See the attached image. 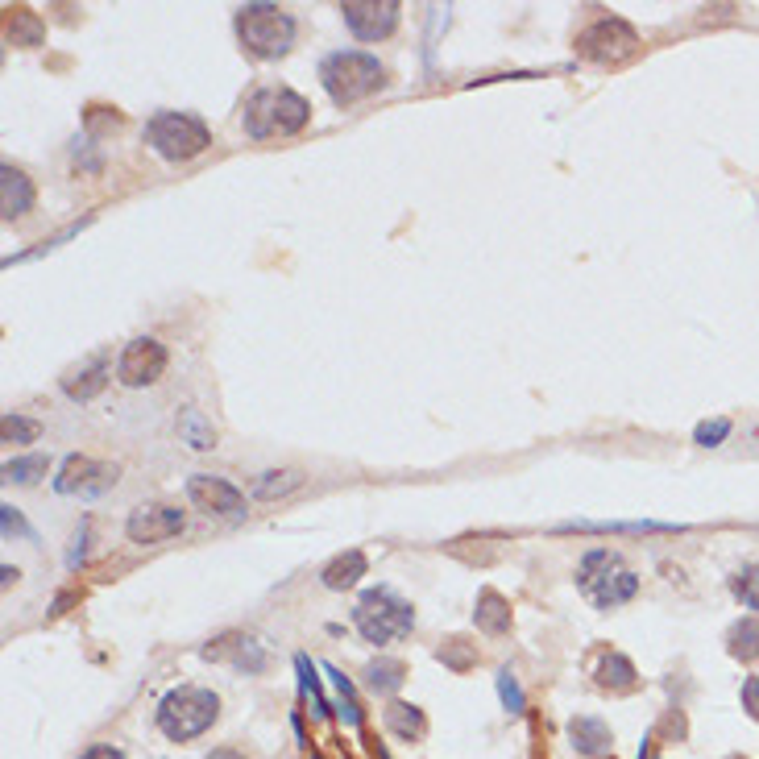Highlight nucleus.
<instances>
[{
    "mask_svg": "<svg viewBox=\"0 0 759 759\" xmlns=\"http://www.w3.org/2000/svg\"><path fill=\"white\" fill-rule=\"evenodd\" d=\"M312 117L307 100L291 88H258L249 100H245V112H241V125L253 142H266V137H287V133H299Z\"/></svg>",
    "mask_w": 759,
    "mask_h": 759,
    "instance_id": "nucleus-1",
    "label": "nucleus"
},
{
    "mask_svg": "<svg viewBox=\"0 0 759 759\" xmlns=\"http://www.w3.org/2000/svg\"><path fill=\"white\" fill-rule=\"evenodd\" d=\"M320 83L332 96V104H357L361 96L378 92L386 83V67L365 50H332L320 63Z\"/></svg>",
    "mask_w": 759,
    "mask_h": 759,
    "instance_id": "nucleus-2",
    "label": "nucleus"
},
{
    "mask_svg": "<svg viewBox=\"0 0 759 759\" xmlns=\"http://www.w3.org/2000/svg\"><path fill=\"white\" fill-rule=\"evenodd\" d=\"M353 623H357V631H361L365 643H378V648H382V643H395V639L411 635L415 614H411V606L395 594V589L378 585V589H365V594L357 598Z\"/></svg>",
    "mask_w": 759,
    "mask_h": 759,
    "instance_id": "nucleus-3",
    "label": "nucleus"
},
{
    "mask_svg": "<svg viewBox=\"0 0 759 759\" xmlns=\"http://www.w3.org/2000/svg\"><path fill=\"white\" fill-rule=\"evenodd\" d=\"M577 585L585 589V598L594 602L598 610H614V606H623V602L635 598L639 577L631 569H623V560H618L614 552L594 548V552H585V560H581Z\"/></svg>",
    "mask_w": 759,
    "mask_h": 759,
    "instance_id": "nucleus-4",
    "label": "nucleus"
},
{
    "mask_svg": "<svg viewBox=\"0 0 759 759\" xmlns=\"http://www.w3.org/2000/svg\"><path fill=\"white\" fill-rule=\"evenodd\" d=\"M146 142L166 162H187L212 146V129L195 112H154L146 121Z\"/></svg>",
    "mask_w": 759,
    "mask_h": 759,
    "instance_id": "nucleus-5",
    "label": "nucleus"
},
{
    "mask_svg": "<svg viewBox=\"0 0 759 759\" xmlns=\"http://www.w3.org/2000/svg\"><path fill=\"white\" fill-rule=\"evenodd\" d=\"M237 38L253 59H278V54H287L295 42V21L278 5H241Z\"/></svg>",
    "mask_w": 759,
    "mask_h": 759,
    "instance_id": "nucleus-6",
    "label": "nucleus"
},
{
    "mask_svg": "<svg viewBox=\"0 0 759 759\" xmlns=\"http://www.w3.org/2000/svg\"><path fill=\"white\" fill-rule=\"evenodd\" d=\"M216 693L208 689H171L162 697V706H158V726H162V735L166 739H175V743H187L195 735H204V730L216 722Z\"/></svg>",
    "mask_w": 759,
    "mask_h": 759,
    "instance_id": "nucleus-7",
    "label": "nucleus"
},
{
    "mask_svg": "<svg viewBox=\"0 0 759 759\" xmlns=\"http://www.w3.org/2000/svg\"><path fill=\"white\" fill-rule=\"evenodd\" d=\"M187 498L195 511H204V515H245V494L233 486V482H224V477H212V473H195L187 477Z\"/></svg>",
    "mask_w": 759,
    "mask_h": 759,
    "instance_id": "nucleus-8",
    "label": "nucleus"
},
{
    "mask_svg": "<svg viewBox=\"0 0 759 759\" xmlns=\"http://www.w3.org/2000/svg\"><path fill=\"white\" fill-rule=\"evenodd\" d=\"M341 17H345V25L353 30V38L378 42V38H386V34H395L399 5H395V0H349V5H341Z\"/></svg>",
    "mask_w": 759,
    "mask_h": 759,
    "instance_id": "nucleus-9",
    "label": "nucleus"
},
{
    "mask_svg": "<svg viewBox=\"0 0 759 759\" xmlns=\"http://www.w3.org/2000/svg\"><path fill=\"white\" fill-rule=\"evenodd\" d=\"M166 370V349L154 341V336H137V341L125 345L121 361H117V378L125 386H150L158 382Z\"/></svg>",
    "mask_w": 759,
    "mask_h": 759,
    "instance_id": "nucleus-10",
    "label": "nucleus"
},
{
    "mask_svg": "<svg viewBox=\"0 0 759 759\" xmlns=\"http://www.w3.org/2000/svg\"><path fill=\"white\" fill-rule=\"evenodd\" d=\"M183 531V511L175 506H137L125 523V536L133 544H162Z\"/></svg>",
    "mask_w": 759,
    "mask_h": 759,
    "instance_id": "nucleus-11",
    "label": "nucleus"
},
{
    "mask_svg": "<svg viewBox=\"0 0 759 759\" xmlns=\"http://www.w3.org/2000/svg\"><path fill=\"white\" fill-rule=\"evenodd\" d=\"M112 482H117V469L112 465H96L88 457H67L63 461V473L54 477V490L59 494H83V498H92V494H104Z\"/></svg>",
    "mask_w": 759,
    "mask_h": 759,
    "instance_id": "nucleus-12",
    "label": "nucleus"
},
{
    "mask_svg": "<svg viewBox=\"0 0 759 759\" xmlns=\"http://www.w3.org/2000/svg\"><path fill=\"white\" fill-rule=\"evenodd\" d=\"M581 54L585 59H623V54H631L635 50V30L627 21H618V17H610V21H598V25H589V30L581 34Z\"/></svg>",
    "mask_w": 759,
    "mask_h": 759,
    "instance_id": "nucleus-13",
    "label": "nucleus"
},
{
    "mask_svg": "<svg viewBox=\"0 0 759 759\" xmlns=\"http://www.w3.org/2000/svg\"><path fill=\"white\" fill-rule=\"evenodd\" d=\"M104 386H108V353H96V357L83 361L79 370H71L63 378V395L75 399V403H88V399L100 395Z\"/></svg>",
    "mask_w": 759,
    "mask_h": 759,
    "instance_id": "nucleus-14",
    "label": "nucleus"
},
{
    "mask_svg": "<svg viewBox=\"0 0 759 759\" xmlns=\"http://www.w3.org/2000/svg\"><path fill=\"white\" fill-rule=\"evenodd\" d=\"M34 208V183L25 179L17 166H5L0 171V212H5V220H17Z\"/></svg>",
    "mask_w": 759,
    "mask_h": 759,
    "instance_id": "nucleus-15",
    "label": "nucleus"
},
{
    "mask_svg": "<svg viewBox=\"0 0 759 759\" xmlns=\"http://www.w3.org/2000/svg\"><path fill=\"white\" fill-rule=\"evenodd\" d=\"M361 577H365V552H357V548H349V552H341L336 560H328L324 573H320V581H324L328 589H349V585H357Z\"/></svg>",
    "mask_w": 759,
    "mask_h": 759,
    "instance_id": "nucleus-16",
    "label": "nucleus"
},
{
    "mask_svg": "<svg viewBox=\"0 0 759 759\" xmlns=\"http://www.w3.org/2000/svg\"><path fill=\"white\" fill-rule=\"evenodd\" d=\"M560 531H618V536H643V531H685V527H677V523H656V519H635V523L598 519V523H560Z\"/></svg>",
    "mask_w": 759,
    "mask_h": 759,
    "instance_id": "nucleus-17",
    "label": "nucleus"
},
{
    "mask_svg": "<svg viewBox=\"0 0 759 759\" xmlns=\"http://www.w3.org/2000/svg\"><path fill=\"white\" fill-rule=\"evenodd\" d=\"M179 436L195 448V453H208V448H216V432H212V424L208 419L195 411V407H187L183 415H179Z\"/></svg>",
    "mask_w": 759,
    "mask_h": 759,
    "instance_id": "nucleus-18",
    "label": "nucleus"
},
{
    "mask_svg": "<svg viewBox=\"0 0 759 759\" xmlns=\"http://www.w3.org/2000/svg\"><path fill=\"white\" fill-rule=\"evenodd\" d=\"M569 730H573V739H577V747H581L585 755H598V751H606V743H610V730H606L598 718H577Z\"/></svg>",
    "mask_w": 759,
    "mask_h": 759,
    "instance_id": "nucleus-19",
    "label": "nucleus"
},
{
    "mask_svg": "<svg viewBox=\"0 0 759 759\" xmlns=\"http://www.w3.org/2000/svg\"><path fill=\"white\" fill-rule=\"evenodd\" d=\"M299 486H303V477L295 469H270V473H262V482L253 486V494L258 498H283V494H291Z\"/></svg>",
    "mask_w": 759,
    "mask_h": 759,
    "instance_id": "nucleus-20",
    "label": "nucleus"
},
{
    "mask_svg": "<svg viewBox=\"0 0 759 759\" xmlns=\"http://www.w3.org/2000/svg\"><path fill=\"white\" fill-rule=\"evenodd\" d=\"M46 469H50V461L42 453H30V457H13L5 465V477H9V482H17V486H34Z\"/></svg>",
    "mask_w": 759,
    "mask_h": 759,
    "instance_id": "nucleus-21",
    "label": "nucleus"
},
{
    "mask_svg": "<svg viewBox=\"0 0 759 759\" xmlns=\"http://www.w3.org/2000/svg\"><path fill=\"white\" fill-rule=\"evenodd\" d=\"M365 677H370V689H374V693H390V689L403 685V664H399V660H378V664L365 668Z\"/></svg>",
    "mask_w": 759,
    "mask_h": 759,
    "instance_id": "nucleus-22",
    "label": "nucleus"
},
{
    "mask_svg": "<svg viewBox=\"0 0 759 759\" xmlns=\"http://www.w3.org/2000/svg\"><path fill=\"white\" fill-rule=\"evenodd\" d=\"M730 589H735V598L759 614V565H743L735 573V581H730Z\"/></svg>",
    "mask_w": 759,
    "mask_h": 759,
    "instance_id": "nucleus-23",
    "label": "nucleus"
},
{
    "mask_svg": "<svg viewBox=\"0 0 759 759\" xmlns=\"http://www.w3.org/2000/svg\"><path fill=\"white\" fill-rule=\"evenodd\" d=\"M730 652L751 660L759 656V623L755 618H743V623H735V631H730Z\"/></svg>",
    "mask_w": 759,
    "mask_h": 759,
    "instance_id": "nucleus-24",
    "label": "nucleus"
},
{
    "mask_svg": "<svg viewBox=\"0 0 759 759\" xmlns=\"http://www.w3.org/2000/svg\"><path fill=\"white\" fill-rule=\"evenodd\" d=\"M477 606H482V610H477V623H482L486 631H506V623H511V614H506V606H502V598L498 594H490V589H486V594H482V602H477Z\"/></svg>",
    "mask_w": 759,
    "mask_h": 759,
    "instance_id": "nucleus-25",
    "label": "nucleus"
},
{
    "mask_svg": "<svg viewBox=\"0 0 759 759\" xmlns=\"http://www.w3.org/2000/svg\"><path fill=\"white\" fill-rule=\"evenodd\" d=\"M38 432H42V428L34 424V419H25V415H17V411L5 415V440H9V444H34Z\"/></svg>",
    "mask_w": 759,
    "mask_h": 759,
    "instance_id": "nucleus-26",
    "label": "nucleus"
},
{
    "mask_svg": "<svg viewBox=\"0 0 759 759\" xmlns=\"http://www.w3.org/2000/svg\"><path fill=\"white\" fill-rule=\"evenodd\" d=\"M386 722L395 726L403 739H411V735H419V730H424V718L415 714V706H390V710H386Z\"/></svg>",
    "mask_w": 759,
    "mask_h": 759,
    "instance_id": "nucleus-27",
    "label": "nucleus"
},
{
    "mask_svg": "<svg viewBox=\"0 0 759 759\" xmlns=\"http://www.w3.org/2000/svg\"><path fill=\"white\" fill-rule=\"evenodd\" d=\"M726 436H730V419H706V424H697V432H693V440L701 448H718Z\"/></svg>",
    "mask_w": 759,
    "mask_h": 759,
    "instance_id": "nucleus-28",
    "label": "nucleus"
},
{
    "mask_svg": "<svg viewBox=\"0 0 759 759\" xmlns=\"http://www.w3.org/2000/svg\"><path fill=\"white\" fill-rule=\"evenodd\" d=\"M602 681H606V685H631V681H635V668H631L623 656H610V660L602 664Z\"/></svg>",
    "mask_w": 759,
    "mask_h": 759,
    "instance_id": "nucleus-29",
    "label": "nucleus"
},
{
    "mask_svg": "<svg viewBox=\"0 0 759 759\" xmlns=\"http://www.w3.org/2000/svg\"><path fill=\"white\" fill-rule=\"evenodd\" d=\"M498 697H502V706L511 710V714L523 710V689H519V681L511 677V672H502V677H498Z\"/></svg>",
    "mask_w": 759,
    "mask_h": 759,
    "instance_id": "nucleus-30",
    "label": "nucleus"
},
{
    "mask_svg": "<svg viewBox=\"0 0 759 759\" xmlns=\"http://www.w3.org/2000/svg\"><path fill=\"white\" fill-rule=\"evenodd\" d=\"M295 664H299V677H303V693L312 697V714H324L328 706H324V697H320V685L312 677V668H307V656H295Z\"/></svg>",
    "mask_w": 759,
    "mask_h": 759,
    "instance_id": "nucleus-31",
    "label": "nucleus"
},
{
    "mask_svg": "<svg viewBox=\"0 0 759 759\" xmlns=\"http://www.w3.org/2000/svg\"><path fill=\"white\" fill-rule=\"evenodd\" d=\"M0 519H5V536H21V540H34V527L25 523L13 506H5V511H0Z\"/></svg>",
    "mask_w": 759,
    "mask_h": 759,
    "instance_id": "nucleus-32",
    "label": "nucleus"
},
{
    "mask_svg": "<svg viewBox=\"0 0 759 759\" xmlns=\"http://www.w3.org/2000/svg\"><path fill=\"white\" fill-rule=\"evenodd\" d=\"M743 706L759 718V677H747V681H743Z\"/></svg>",
    "mask_w": 759,
    "mask_h": 759,
    "instance_id": "nucleus-33",
    "label": "nucleus"
},
{
    "mask_svg": "<svg viewBox=\"0 0 759 759\" xmlns=\"http://www.w3.org/2000/svg\"><path fill=\"white\" fill-rule=\"evenodd\" d=\"M83 759H125V755H121V751H112V747H92Z\"/></svg>",
    "mask_w": 759,
    "mask_h": 759,
    "instance_id": "nucleus-34",
    "label": "nucleus"
},
{
    "mask_svg": "<svg viewBox=\"0 0 759 759\" xmlns=\"http://www.w3.org/2000/svg\"><path fill=\"white\" fill-rule=\"evenodd\" d=\"M208 759H241V755H237V751H233V747H220V751H212V755H208Z\"/></svg>",
    "mask_w": 759,
    "mask_h": 759,
    "instance_id": "nucleus-35",
    "label": "nucleus"
}]
</instances>
